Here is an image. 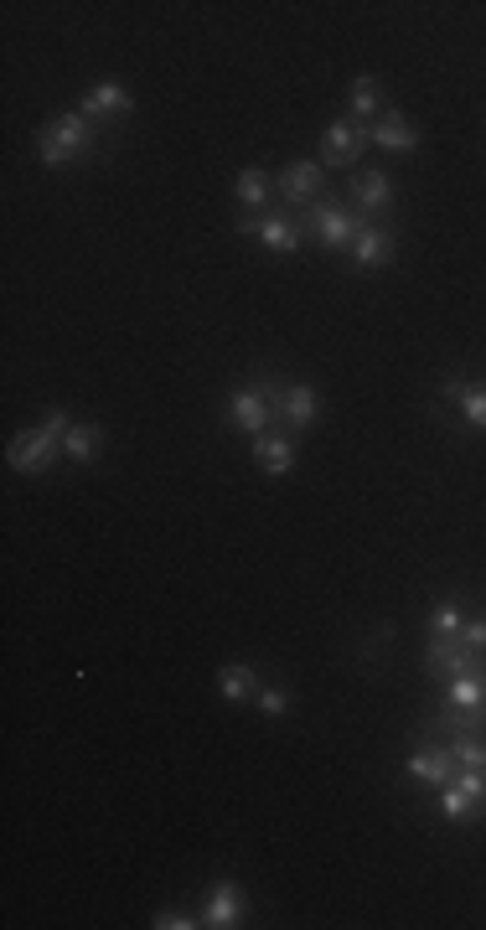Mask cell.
I'll return each mask as SVG.
<instances>
[{"mask_svg": "<svg viewBox=\"0 0 486 930\" xmlns=\"http://www.w3.org/2000/svg\"><path fill=\"white\" fill-rule=\"evenodd\" d=\"M352 196H357L363 212H383L394 202V181H388V171H363V176L352 181Z\"/></svg>", "mask_w": 486, "mask_h": 930, "instance_id": "cell-17", "label": "cell"}, {"mask_svg": "<svg viewBox=\"0 0 486 930\" xmlns=\"http://www.w3.org/2000/svg\"><path fill=\"white\" fill-rule=\"evenodd\" d=\"M460 626H466V620H460V610L450 600L429 610V636H460Z\"/></svg>", "mask_w": 486, "mask_h": 930, "instance_id": "cell-25", "label": "cell"}, {"mask_svg": "<svg viewBox=\"0 0 486 930\" xmlns=\"http://www.w3.org/2000/svg\"><path fill=\"white\" fill-rule=\"evenodd\" d=\"M89 151H93V124L83 120V114H58V120L37 135V155H42L47 165H68Z\"/></svg>", "mask_w": 486, "mask_h": 930, "instance_id": "cell-2", "label": "cell"}, {"mask_svg": "<svg viewBox=\"0 0 486 930\" xmlns=\"http://www.w3.org/2000/svg\"><path fill=\"white\" fill-rule=\"evenodd\" d=\"M460 641H466V646H476V651H486V616L466 620V626H460Z\"/></svg>", "mask_w": 486, "mask_h": 930, "instance_id": "cell-28", "label": "cell"}, {"mask_svg": "<svg viewBox=\"0 0 486 930\" xmlns=\"http://www.w3.org/2000/svg\"><path fill=\"white\" fill-rule=\"evenodd\" d=\"M202 926L207 930H233L243 926V889L239 884H213V894H207V904H202Z\"/></svg>", "mask_w": 486, "mask_h": 930, "instance_id": "cell-10", "label": "cell"}, {"mask_svg": "<svg viewBox=\"0 0 486 930\" xmlns=\"http://www.w3.org/2000/svg\"><path fill=\"white\" fill-rule=\"evenodd\" d=\"M274 414H280V388L274 383H254V388L229 398V419L243 435H264V424H274Z\"/></svg>", "mask_w": 486, "mask_h": 930, "instance_id": "cell-4", "label": "cell"}, {"mask_svg": "<svg viewBox=\"0 0 486 930\" xmlns=\"http://www.w3.org/2000/svg\"><path fill=\"white\" fill-rule=\"evenodd\" d=\"M445 393H450V398H460V414H466V424L486 435V383H456V377H450V383H445Z\"/></svg>", "mask_w": 486, "mask_h": 930, "instance_id": "cell-20", "label": "cell"}, {"mask_svg": "<svg viewBox=\"0 0 486 930\" xmlns=\"http://www.w3.org/2000/svg\"><path fill=\"white\" fill-rule=\"evenodd\" d=\"M445 745H450L460 770H482L486 776V735H450Z\"/></svg>", "mask_w": 486, "mask_h": 930, "instance_id": "cell-24", "label": "cell"}, {"mask_svg": "<svg viewBox=\"0 0 486 930\" xmlns=\"http://www.w3.org/2000/svg\"><path fill=\"white\" fill-rule=\"evenodd\" d=\"M472 811H486V776L482 770H460L441 786V817L445 822H460V817H472Z\"/></svg>", "mask_w": 486, "mask_h": 930, "instance_id": "cell-6", "label": "cell"}, {"mask_svg": "<svg viewBox=\"0 0 486 930\" xmlns=\"http://www.w3.org/2000/svg\"><path fill=\"white\" fill-rule=\"evenodd\" d=\"M239 233H259L264 249H274V254H295L305 239V223L290 212H264V218H239Z\"/></svg>", "mask_w": 486, "mask_h": 930, "instance_id": "cell-7", "label": "cell"}, {"mask_svg": "<svg viewBox=\"0 0 486 930\" xmlns=\"http://www.w3.org/2000/svg\"><path fill=\"white\" fill-rule=\"evenodd\" d=\"M151 926L155 930H192V926H202V916H186V910H161Z\"/></svg>", "mask_w": 486, "mask_h": 930, "instance_id": "cell-27", "label": "cell"}, {"mask_svg": "<svg viewBox=\"0 0 486 930\" xmlns=\"http://www.w3.org/2000/svg\"><path fill=\"white\" fill-rule=\"evenodd\" d=\"M388 254H394V233L378 223H363L357 228V239H352V264L357 270H378V264H388Z\"/></svg>", "mask_w": 486, "mask_h": 930, "instance_id": "cell-11", "label": "cell"}, {"mask_svg": "<svg viewBox=\"0 0 486 930\" xmlns=\"http://www.w3.org/2000/svg\"><path fill=\"white\" fill-rule=\"evenodd\" d=\"M135 109V99L124 93V83H93L89 93H83V120H99V114H130Z\"/></svg>", "mask_w": 486, "mask_h": 930, "instance_id": "cell-15", "label": "cell"}, {"mask_svg": "<svg viewBox=\"0 0 486 930\" xmlns=\"http://www.w3.org/2000/svg\"><path fill=\"white\" fill-rule=\"evenodd\" d=\"M441 708H450V714H476V708H486V683H482V673H472V677H450V688H445V704Z\"/></svg>", "mask_w": 486, "mask_h": 930, "instance_id": "cell-18", "label": "cell"}, {"mask_svg": "<svg viewBox=\"0 0 486 930\" xmlns=\"http://www.w3.org/2000/svg\"><path fill=\"white\" fill-rule=\"evenodd\" d=\"M270 192H274V176H270V171H259V165L239 171V181H233V196H239V208L249 212V218H264Z\"/></svg>", "mask_w": 486, "mask_h": 930, "instance_id": "cell-14", "label": "cell"}, {"mask_svg": "<svg viewBox=\"0 0 486 930\" xmlns=\"http://www.w3.org/2000/svg\"><path fill=\"white\" fill-rule=\"evenodd\" d=\"M62 435H68V414L52 408L37 429H27V435L11 439V465L21 471V476H42L47 465L62 455Z\"/></svg>", "mask_w": 486, "mask_h": 930, "instance_id": "cell-1", "label": "cell"}, {"mask_svg": "<svg viewBox=\"0 0 486 930\" xmlns=\"http://www.w3.org/2000/svg\"><path fill=\"white\" fill-rule=\"evenodd\" d=\"M316 388L311 383H290V388H280V419L290 424V429H311V419H316Z\"/></svg>", "mask_w": 486, "mask_h": 930, "instance_id": "cell-13", "label": "cell"}, {"mask_svg": "<svg viewBox=\"0 0 486 930\" xmlns=\"http://www.w3.org/2000/svg\"><path fill=\"white\" fill-rule=\"evenodd\" d=\"M274 186H280V196H285L290 208L321 202V186H326V176H321V161H295V165H285V171L274 176Z\"/></svg>", "mask_w": 486, "mask_h": 930, "instance_id": "cell-9", "label": "cell"}, {"mask_svg": "<svg viewBox=\"0 0 486 930\" xmlns=\"http://www.w3.org/2000/svg\"><path fill=\"white\" fill-rule=\"evenodd\" d=\"M378 104H383L378 78H352V89H347V109H352V120L363 124L367 114H378Z\"/></svg>", "mask_w": 486, "mask_h": 930, "instance_id": "cell-22", "label": "cell"}, {"mask_svg": "<svg viewBox=\"0 0 486 930\" xmlns=\"http://www.w3.org/2000/svg\"><path fill=\"white\" fill-rule=\"evenodd\" d=\"M373 145V130L357 120H336L326 135H321V161L326 165H357V155Z\"/></svg>", "mask_w": 486, "mask_h": 930, "instance_id": "cell-8", "label": "cell"}, {"mask_svg": "<svg viewBox=\"0 0 486 930\" xmlns=\"http://www.w3.org/2000/svg\"><path fill=\"white\" fill-rule=\"evenodd\" d=\"M259 708H264V719H285V714H290V693L285 688H264V693H259Z\"/></svg>", "mask_w": 486, "mask_h": 930, "instance_id": "cell-26", "label": "cell"}, {"mask_svg": "<svg viewBox=\"0 0 486 930\" xmlns=\"http://www.w3.org/2000/svg\"><path fill=\"white\" fill-rule=\"evenodd\" d=\"M62 455L73 465H89L93 455H99V429H93V424H73V429L62 435Z\"/></svg>", "mask_w": 486, "mask_h": 930, "instance_id": "cell-23", "label": "cell"}, {"mask_svg": "<svg viewBox=\"0 0 486 930\" xmlns=\"http://www.w3.org/2000/svg\"><path fill=\"white\" fill-rule=\"evenodd\" d=\"M357 228H363V218H352V212L342 208V202H332V196L311 202V212H305V233H311L316 243H326V249H352Z\"/></svg>", "mask_w": 486, "mask_h": 930, "instance_id": "cell-3", "label": "cell"}, {"mask_svg": "<svg viewBox=\"0 0 486 930\" xmlns=\"http://www.w3.org/2000/svg\"><path fill=\"white\" fill-rule=\"evenodd\" d=\"M217 688H223V698H229V704H243V698H254V693H259L254 667H249V661H229V667L217 673Z\"/></svg>", "mask_w": 486, "mask_h": 930, "instance_id": "cell-21", "label": "cell"}, {"mask_svg": "<svg viewBox=\"0 0 486 930\" xmlns=\"http://www.w3.org/2000/svg\"><path fill=\"white\" fill-rule=\"evenodd\" d=\"M425 667H429L435 677H472V673H486L482 651H476V646H466L460 636H429Z\"/></svg>", "mask_w": 486, "mask_h": 930, "instance_id": "cell-5", "label": "cell"}, {"mask_svg": "<svg viewBox=\"0 0 486 930\" xmlns=\"http://www.w3.org/2000/svg\"><path fill=\"white\" fill-rule=\"evenodd\" d=\"M409 776L429 780V786H445V780L456 776V755H450V745H419V750L409 755Z\"/></svg>", "mask_w": 486, "mask_h": 930, "instance_id": "cell-12", "label": "cell"}, {"mask_svg": "<svg viewBox=\"0 0 486 930\" xmlns=\"http://www.w3.org/2000/svg\"><path fill=\"white\" fill-rule=\"evenodd\" d=\"M254 455L270 476H290V471H295V439L290 435H259Z\"/></svg>", "mask_w": 486, "mask_h": 930, "instance_id": "cell-16", "label": "cell"}, {"mask_svg": "<svg viewBox=\"0 0 486 930\" xmlns=\"http://www.w3.org/2000/svg\"><path fill=\"white\" fill-rule=\"evenodd\" d=\"M373 145H383V151H414L419 135H414V124L404 120V114H383V120L373 124Z\"/></svg>", "mask_w": 486, "mask_h": 930, "instance_id": "cell-19", "label": "cell"}]
</instances>
